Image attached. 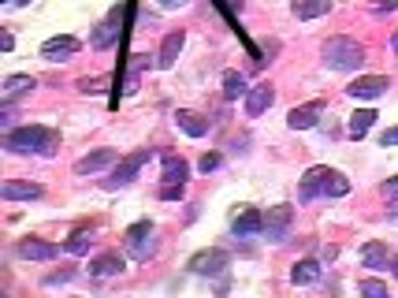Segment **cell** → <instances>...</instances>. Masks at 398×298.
I'll return each mask as SVG.
<instances>
[{
	"label": "cell",
	"mask_w": 398,
	"mask_h": 298,
	"mask_svg": "<svg viewBox=\"0 0 398 298\" xmlns=\"http://www.w3.org/2000/svg\"><path fill=\"white\" fill-rule=\"evenodd\" d=\"M56 142H60V135L49 131V127H15V131H8L4 146L11 153H52Z\"/></svg>",
	"instance_id": "cell-1"
},
{
	"label": "cell",
	"mask_w": 398,
	"mask_h": 298,
	"mask_svg": "<svg viewBox=\"0 0 398 298\" xmlns=\"http://www.w3.org/2000/svg\"><path fill=\"white\" fill-rule=\"evenodd\" d=\"M324 63L331 71H357L365 63V49L354 37H328L324 42Z\"/></svg>",
	"instance_id": "cell-2"
},
{
	"label": "cell",
	"mask_w": 398,
	"mask_h": 298,
	"mask_svg": "<svg viewBox=\"0 0 398 298\" xmlns=\"http://www.w3.org/2000/svg\"><path fill=\"white\" fill-rule=\"evenodd\" d=\"M123 246H127V254L135 257V261H149V257L156 254V228L149 224V220L130 224L127 235H123Z\"/></svg>",
	"instance_id": "cell-3"
},
{
	"label": "cell",
	"mask_w": 398,
	"mask_h": 298,
	"mask_svg": "<svg viewBox=\"0 0 398 298\" xmlns=\"http://www.w3.org/2000/svg\"><path fill=\"white\" fill-rule=\"evenodd\" d=\"M119 27H123V4H116L108 15H104L97 23V30L89 34V45L97 49V53H104V49H112L116 45V37H119Z\"/></svg>",
	"instance_id": "cell-4"
},
{
	"label": "cell",
	"mask_w": 398,
	"mask_h": 298,
	"mask_svg": "<svg viewBox=\"0 0 398 298\" xmlns=\"http://www.w3.org/2000/svg\"><path fill=\"white\" fill-rule=\"evenodd\" d=\"M290 220H294L290 205H272V209L264 213V235H268V242H283L290 235Z\"/></svg>",
	"instance_id": "cell-5"
},
{
	"label": "cell",
	"mask_w": 398,
	"mask_h": 298,
	"mask_svg": "<svg viewBox=\"0 0 398 298\" xmlns=\"http://www.w3.org/2000/svg\"><path fill=\"white\" fill-rule=\"evenodd\" d=\"M149 161H153V149H138V153H130V157H123V161L116 164V172H112V179H108V187H127L130 179H135Z\"/></svg>",
	"instance_id": "cell-6"
},
{
	"label": "cell",
	"mask_w": 398,
	"mask_h": 298,
	"mask_svg": "<svg viewBox=\"0 0 398 298\" xmlns=\"http://www.w3.org/2000/svg\"><path fill=\"white\" fill-rule=\"evenodd\" d=\"M231 265V257H228V250H201V254H194L190 257V272L194 276H220L223 268Z\"/></svg>",
	"instance_id": "cell-7"
},
{
	"label": "cell",
	"mask_w": 398,
	"mask_h": 298,
	"mask_svg": "<svg viewBox=\"0 0 398 298\" xmlns=\"http://www.w3.org/2000/svg\"><path fill=\"white\" fill-rule=\"evenodd\" d=\"M391 89V82L383 79V75H361V79H354L350 86H347V94L354 97V101H376V97H383Z\"/></svg>",
	"instance_id": "cell-8"
},
{
	"label": "cell",
	"mask_w": 398,
	"mask_h": 298,
	"mask_svg": "<svg viewBox=\"0 0 398 298\" xmlns=\"http://www.w3.org/2000/svg\"><path fill=\"white\" fill-rule=\"evenodd\" d=\"M272 101H275V89L268 82L249 86V94H246V116H249V120H257V116H264V112L272 108Z\"/></svg>",
	"instance_id": "cell-9"
},
{
	"label": "cell",
	"mask_w": 398,
	"mask_h": 298,
	"mask_svg": "<svg viewBox=\"0 0 398 298\" xmlns=\"http://www.w3.org/2000/svg\"><path fill=\"white\" fill-rule=\"evenodd\" d=\"M321 116H324V101H309V105L290 108L287 123H290V131H309V127H316V120H321Z\"/></svg>",
	"instance_id": "cell-10"
},
{
	"label": "cell",
	"mask_w": 398,
	"mask_h": 298,
	"mask_svg": "<svg viewBox=\"0 0 398 298\" xmlns=\"http://www.w3.org/2000/svg\"><path fill=\"white\" fill-rule=\"evenodd\" d=\"M78 53V42L75 37H49V42L42 45V60H49V63H63V60H71Z\"/></svg>",
	"instance_id": "cell-11"
},
{
	"label": "cell",
	"mask_w": 398,
	"mask_h": 298,
	"mask_svg": "<svg viewBox=\"0 0 398 298\" xmlns=\"http://www.w3.org/2000/svg\"><path fill=\"white\" fill-rule=\"evenodd\" d=\"M231 231H235V239H249V235H257V231H264V213H257V209H249V205H242V213L235 216Z\"/></svg>",
	"instance_id": "cell-12"
},
{
	"label": "cell",
	"mask_w": 398,
	"mask_h": 298,
	"mask_svg": "<svg viewBox=\"0 0 398 298\" xmlns=\"http://www.w3.org/2000/svg\"><path fill=\"white\" fill-rule=\"evenodd\" d=\"M182 45H187V34H182V30H171V34L164 37L161 53H156V68H161V71L175 68V60H179V53H182Z\"/></svg>",
	"instance_id": "cell-13"
},
{
	"label": "cell",
	"mask_w": 398,
	"mask_h": 298,
	"mask_svg": "<svg viewBox=\"0 0 398 298\" xmlns=\"http://www.w3.org/2000/svg\"><path fill=\"white\" fill-rule=\"evenodd\" d=\"M123 268H127V257L119 254V250L97 254L94 261H89V272H94V276H116V272H123Z\"/></svg>",
	"instance_id": "cell-14"
},
{
	"label": "cell",
	"mask_w": 398,
	"mask_h": 298,
	"mask_svg": "<svg viewBox=\"0 0 398 298\" xmlns=\"http://www.w3.org/2000/svg\"><path fill=\"white\" fill-rule=\"evenodd\" d=\"M116 161H119L116 149H97V153H89V157L75 161V172H78V175H89V172H101V168H108V164H116Z\"/></svg>",
	"instance_id": "cell-15"
},
{
	"label": "cell",
	"mask_w": 398,
	"mask_h": 298,
	"mask_svg": "<svg viewBox=\"0 0 398 298\" xmlns=\"http://www.w3.org/2000/svg\"><path fill=\"white\" fill-rule=\"evenodd\" d=\"M60 250L52 242H42V239H23L19 242V257H26V261H52Z\"/></svg>",
	"instance_id": "cell-16"
},
{
	"label": "cell",
	"mask_w": 398,
	"mask_h": 298,
	"mask_svg": "<svg viewBox=\"0 0 398 298\" xmlns=\"http://www.w3.org/2000/svg\"><path fill=\"white\" fill-rule=\"evenodd\" d=\"M321 194H324V198H347V194H350V179L342 172H335V168H328L324 183H321Z\"/></svg>",
	"instance_id": "cell-17"
},
{
	"label": "cell",
	"mask_w": 398,
	"mask_h": 298,
	"mask_svg": "<svg viewBox=\"0 0 398 298\" xmlns=\"http://www.w3.org/2000/svg\"><path fill=\"white\" fill-rule=\"evenodd\" d=\"M34 86H37V82L30 79V75H8V79H4V105H11V101H19V97H26Z\"/></svg>",
	"instance_id": "cell-18"
},
{
	"label": "cell",
	"mask_w": 398,
	"mask_h": 298,
	"mask_svg": "<svg viewBox=\"0 0 398 298\" xmlns=\"http://www.w3.org/2000/svg\"><path fill=\"white\" fill-rule=\"evenodd\" d=\"M175 123H179L190 138L209 135V120H205V116H197V112H190V108H179V112H175Z\"/></svg>",
	"instance_id": "cell-19"
},
{
	"label": "cell",
	"mask_w": 398,
	"mask_h": 298,
	"mask_svg": "<svg viewBox=\"0 0 398 298\" xmlns=\"http://www.w3.org/2000/svg\"><path fill=\"white\" fill-rule=\"evenodd\" d=\"M0 198L4 201H34V198H42V187L37 183H4L0 187Z\"/></svg>",
	"instance_id": "cell-20"
},
{
	"label": "cell",
	"mask_w": 398,
	"mask_h": 298,
	"mask_svg": "<svg viewBox=\"0 0 398 298\" xmlns=\"http://www.w3.org/2000/svg\"><path fill=\"white\" fill-rule=\"evenodd\" d=\"M324 172L328 168H309V172H305V179H301V190H298V198L301 201H313V198H321V183H324Z\"/></svg>",
	"instance_id": "cell-21"
},
{
	"label": "cell",
	"mask_w": 398,
	"mask_h": 298,
	"mask_svg": "<svg viewBox=\"0 0 398 298\" xmlns=\"http://www.w3.org/2000/svg\"><path fill=\"white\" fill-rule=\"evenodd\" d=\"M316 280H321V265H316L313 257H305V261H294V268H290V283L305 287V283H316Z\"/></svg>",
	"instance_id": "cell-22"
},
{
	"label": "cell",
	"mask_w": 398,
	"mask_h": 298,
	"mask_svg": "<svg viewBox=\"0 0 398 298\" xmlns=\"http://www.w3.org/2000/svg\"><path fill=\"white\" fill-rule=\"evenodd\" d=\"M164 183H187L190 179V164L182 157H164V172H161Z\"/></svg>",
	"instance_id": "cell-23"
},
{
	"label": "cell",
	"mask_w": 398,
	"mask_h": 298,
	"mask_svg": "<svg viewBox=\"0 0 398 298\" xmlns=\"http://www.w3.org/2000/svg\"><path fill=\"white\" fill-rule=\"evenodd\" d=\"M331 11V0H294V15L298 19H321V15H328Z\"/></svg>",
	"instance_id": "cell-24"
},
{
	"label": "cell",
	"mask_w": 398,
	"mask_h": 298,
	"mask_svg": "<svg viewBox=\"0 0 398 298\" xmlns=\"http://www.w3.org/2000/svg\"><path fill=\"white\" fill-rule=\"evenodd\" d=\"M246 94H249L246 75H238V71H223V97H228V101H238V97H246Z\"/></svg>",
	"instance_id": "cell-25"
},
{
	"label": "cell",
	"mask_w": 398,
	"mask_h": 298,
	"mask_svg": "<svg viewBox=\"0 0 398 298\" xmlns=\"http://www.w3.org/2000/svg\"><path fill=\"white\" fill-rule=\"evenodd\" d=\"M361 265L365 268H383L387 265V246L383 242H365L361 246Z\"/></svg>",
	"instance_id": "cell-26"
},
{
	"label": "cell",
	"mask_w": 398,
	"mask_h": 298,
	"mask_svg": "<svg viewBox=\"0 0 398 298\" xmlns=\"http://www.w3.org/2000/svg\"><path fill=\"white\" fill-rule=\"evenodd\" d=\"M373 120H376V112H373V108H357V112L350 116V123H347L350 138H365V135H368V127H373Z\"/></svg>",
	"instance_id": "cell-27"
},
{
	"label": "cell",
	"mask_w": 398,
	"mask_h": 298,
	"mask_svg": "<svg viewBox=\"0 0 398 298\" xmlns=\"http://www.w3.org/2000/svg\"><path fill=\"white\" fill-rule=\"evenodd\" d=\"M89 246H94V235H89V231H75V235L63 242V250L68 254H89Z\"/></svg>",
	"instance_id": "cell-28"
},
{
	"label": "cell",
	"mask_w": 398,
	"mask_h": 298,
	"mask_svg": "<svg viewBox=\"0 0 398 298\" xmlns=\"http://www.w3.org/2000/svg\"><path fill=\"white\" fill-rule=\"evenodd\" d=\"M149 63V56H130V75H127V94H135V86H138V71Z\"/></svg>",
	"instance_id": "cell-29"
},
{
	"label": "cell",
	"mask_w": 398,
	"mask_h": 298,
	"mask_svg": "<svg viewBox=\"0 0 398 298\" xmlns=\"http://www.w3.org/2000/svg\"><path fill=\"white\" fill-rule=\"evenodd\" d=\"M156 194H161L164 201H179L182 194H187V183H161V190H156Z\"/></svg>",
	"instance_id": "cell-30"
},
{
	"label": "cell",
	"mask_w": 398,
	"mask_h": 298,
	"mask_svg": "<svg viewBox=\"0 0 398 298\" xmlns=\"http://www.w3.org/2000/svg\"><path fill=\"white\" fill-rule=\"evenodd\" d=\"M357 291H361V294H373V298H383V294H387V287H383L380 280H361V283H357Z\"/></svg>",
	"instance_id": "cell-31"
},
{
	"label": "cell",
	"mask_w": 398,
	"mask_h": 298,
	"mask_svg": "<svg viewBox=\"0 0 398 298\" xmlns=\"http://www.w3.org/2000/svg\"><path fill=\"white\" fill-rule=\"evenodd\" d=\"M104 86H108V79H82L78 82V89H82V94H104Z\"/></svg>",
	"instance_id": "cell-32"
},
{
	"label": "cell",
	"mask_w": 398,
	"mask_h": 298,
	"mask_svg": "<svg viewBox=\"0 0 398 298\" xmlns=\"http://www.w3.org/2000/svg\"><path fill=\"white\" fill-rule=\"evenodd\" d=\"M197 168H201L205 175H209V172H216V168H220V157H216V153H205V157H201V164H197Z\"/></svg>",
	"instance_id": "cell-33"
},
{
	"label": "cell",
	"mask_w": 398,
	"mask_h": 298,
	"mask_svg": "<svg viewBox=\"0 0 398 298\" xmlns=\"http://www.w3.org/2000/svg\"><path fill=\"white\" fill-rule=\"evenodd\" d=\"M380 142H383V149H387V146H398V127H391V131H383V135H380Z\"/></svg>",
	"instance_id": "cell-34"
},
{
	"label": "cell",
	"mask_w": 398,
	"mask_h": 298,
	"mask_svg": "<svg viewBox=\"0 0 398 298\" xmlns=\"http://www.w3.org/2000/svg\"><path fill=\"white\" fill-rule=\"evenodd\" d=\"M71 280V272H56V276H49L45 283H49V287H56V283H68Z\"/></svg>",
	"instance_id": "cell-35"
},
{
	"label": "cell",
	"mask_w": 398,
	"mask_h": 298,
	"mask_svg": "<svg viewBox=\"0 0 398 298\" xmlns=\"http://www.w3.org/2000/svg\"><path fill=\"white\" fill-rule=\"evenodd\" d=\"M383 194H387V201H391V198H398V175L391 179V183H387V187H383Z\"/></svg>",
	"instance_id": "cell-36"
},
{
	"label": "cell",
	"mask_w": 398,
	"mask_h": 298,
	"mask_svg": "<svg viewBox=\"0 0 398 298\" xmlns=\"http://www.w3.org/2000/svg\"><path fill=\"white\" fill-rule=\"evenodd\" d=\"M156 4H161V8H168V11H171V8H182V4H187V0H156Z\"/></svg>",
	"instance_id": "cell-37"
},
{
	"label": "cell",
	"mask_w": 398,
	"mask_h": 298,
	"mask_svg": "<svg viewBox=\"0 0 398 298\" xmlns=\"http://www.w3.org/2000/svg\"><path fill=\"white\" fill-rule=\"evenodd\" d=\"M387 213H391V216H398V201H394V198H391V205H387Z\"/></svg>",
	"instance_id": "cell-38"
},
{
	"label": "cell",
	"mask_w": 398,
	"mask_h": 298,
	"mask_svg": "<svg viewBox=\"0 0 398 298\" xmlns=\"http://www.w3.org/2000/svg\"><path fill=\"white\" fill-rule=\"evenodd\" d=\"M391 272H394V280H398V257H391Z\"/></svg>",
	"instance_id": "cell-39"
},
{
	"label": "cell",
	"mask_w": 398,
	"mask_h": 298,
	"mask_svg": "<svg viewBox=\"0 0 398 298\" xmlns=\"http://www.w3.org/2000/svg\"><path fill=\"white\" fill-rule=\"evenodd\" d=\"M4 4H15L19 8V4H30V0H4Z\"/></svg>",
	"instance_id": "cell-40"
},
{
	"label": "cell",
	"mask_w": 398,
	"mask_h": 298,
	"mask_svg": "<svg viewBox=\"0 0 398 298\" xmlns=\"http://www.w3.org/2000/svg\"><path fill=\"white\" fill-rule=\"evenodd\" d=\"M391 49H394V53H398V30H394V37H391Z\"/></svg>",
	"instance_id": "cell-41"
},
{
	"label": "cell",
	"mask_w": 398,
	"mask_h": 298,
	"mask_svg": "<svg viewBox=\"0 0 398 298\" xmlns=\"http://www.w3.org/2000/svg\"><path fill=\"white\" fill-rule=\"evenodd\" d=\"M228 4H231V8H238V11H242V0H228Z\"/></svg>",
	"instance_id": "cell-42"
}]
</instances>
